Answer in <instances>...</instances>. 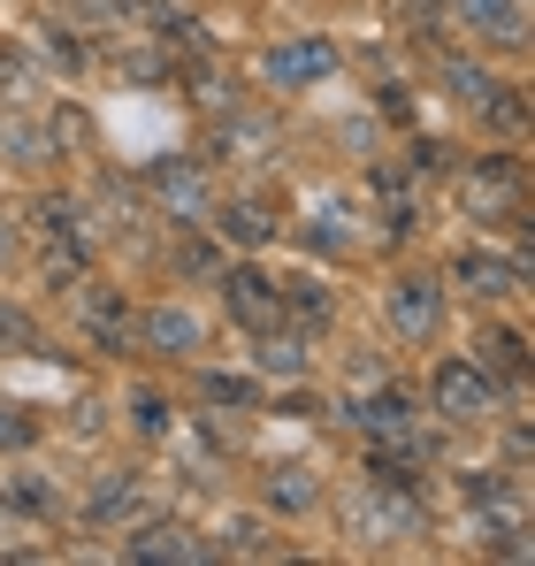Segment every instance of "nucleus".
<instances>
[{
    "label": "nucleus",
    "instance_id": "nucleus-1",
    "mask_svg": "<svg viewBox=\"0 0 535 566\" xmlns=\"http://www.w3.org/2000/svg\"><path fill=\"white\" fill-rule=\"evenodd\" d=\"M345 421H353L367 444H382V452H413V460H437V444L421 437V406L406 398V390H390V382H375L367 398L345 406Z\"/></svg>",
    "mask_w": 535,
    "mask_h": 566
},
{
    "label": "nucleus",
    "instance_id": "nucleus-2",
    "mask_svg": "<svg viewBox=\"0 0 535 566\" xmlns=\"http://www.w3.org/2000/svg\"><path fill=\"white\" fill-rule=\"evenodd\" d=\"M429 406H437V421H451V429L497 421V376H490L482 360L451 353V360H437V368H429Z\"/></svg>",
    "mask_w": 535,
    "mask_h": 566
},
{
    "label": "nucleus",
    "instance_id": "nucleus-3",
    "mask_svg": "<svg viewBox=\"0 0 535 566\" xmlns=\"http://www.w3.org/2000/svg\"><path fill=\"white\" fill-rule=\"evenodd\" d=\"M214 291H222V314H230V322H245L253 337H261V329H283V283L261 276L253 261L214 269Z\"/></svg>",
    "mask_w": 535,
    "mask_h": 566
},
{
    "label": "nucleus",
    "instance_id": "nucleus-4",
    "mask_svg": "<svg viewBox=\"0 0 535 566\" xmlns=\"http://www.w3.org/2000/svg\"><path fill=\"white\" fill-rule=\"evenodd\" d=\"M421 528H429V505H421V497L382 490V482H359L353 490V536L390 544V536H421Z\"/></svg>",
    "mask_w": 535,
    "mask_h": 566
},
{
    "label": "nucleus",
    "instance_id": "nucleus-5",
    "mask_svg": "<svg viewBox=\"0 0 535 566\" xmlns=\"http://www.w3.org/2000/svg\"><path fill=\"white\" fill-rule=\"evenodd\" d=\"M451 283L466 291V298H482V306H497V298H521L528 291V253H490V245H466L459 261H451Z\"/></svg>",
    "mask_w": 535,
    "mask_h": 566
},
{
    "label": "nucleus",
    "instance_id": "nucleus-6",
    "mask_svg": "<svg viewBox=\"0 0 535 566\" xmlns=\"http://www.w3.org/2000/svg\"><path fill=\"white\" fill-rule=\"evenodd\" d=\"M390 329L406 345H429L444 329V283L429 276V269H406V276L390 283Z\"/></svg>",
    "mask_w": 535,
    "mask_h": 566
},
{
    "label": "nucleus",
    "instance_id": "nucleus-7",
    "mask_svg": "<svg viewBox=\"0 0 535 566\" xmlns=\"http://www.w3.org/2000/svg\"><path fill=\"white\" fill-rule=\"evenodd\" d=\"M459 199H466L474 214H521V199H528V169H521L513 154H490V161H474V169L459 177Z\"/></svg>",
    "mask_w": 535,
    "mask_h": 566
},
{
    "label": "nucleus",
    "instance_id": "nucleus-8",
    "mask_svg": "<svg viewBox=\"0 0 535 566\" xmlns=\"http://www.w3.org/2000/svg\"><path fill=\"white\" fill-rule=\"evenodd\" d=\"M130 329H138V337H146V353H161V360H191V353H207V322H199L183 298H161V306H146Z\"/></svg>",
    "mask_w": 535,
    "mask_h": 566
},
{
    "label": "nucleus",
    "instance_id": "nucleus-9",
    "mask_svg": "<svg viewBox=\"0 0 535 566\" xmlns=\"http://www.w3.org/2000/svg\"><path fill=\"white\" fill-rule=\"evenodd\" d=\"M123 559L130 566H169V559L191 566V559H214V544H207L191 521H146V528L123 544Z\"/></svg>",
    "mask_w": 535,
    "mask_h": 566
},
{
    "label": "nucleus",
    "instance_id": "nucleus-10",
    "mask_svg": "<svg viewBox=\"0 0 535 566\" xmlns=\"http://www.w3.org/2000/svg\"><path fill=\"white\" fill-rule=\"evenodd\" d=\"M70 306H77V322H85V337L99 345V353H123V345H130V306H123L107 283L77 276L70 283Z\"/></svg>",
    "mask_w": 535,
    "mask_h": 566
},
{
    "label": "nucleus",
    "instance_id": "nucleus-11",
    "mask_svg": "<svg viewBox=\"0 0 535 566\" xmlns=\"http://www.w3.org/2000/svg\"><path fill=\"white\" fill-rule=\"evenodd\" d=\"M207 222H214V245H230V253L275 245V207L268 199H222V207H207Z\"/></svg>",
    "mask_w": 535,
    "mask_h": 566
},
{
    "label": "nucleus",
    "instance_id": "nucleus-12",
    "mask_svg": "<svg viewBox=\"0 0 535 566\" xmlns=\"http://www.w3.org/2000/svg\"><path fill=\"white\" fill-rule=\"evenodd\" d=\"M337 70V46L329 39H283L275 54H268V77L283 85V93H306V85H322Z\"/></svg>",
    "mask_w": 535,
    "mask_h": 566
},
{
    "label": "nucleus",
    "instance_id": "nucleus-13",
    "mask_svg": "<svg viewBox=\"0 0 535 566\" xmlns=\"http://www.w3.org/2000/svg\"><path fill=\"white\" fill-rule=\"evenodd\" d=\"M146 191H154L161 207H177L183 222H199V214L214 207V199H207V177H199L191 161H154V169H146Z\"/></svg>",
    "mask_w": 535,
    "mask_h": 566
},
{
    "label": "nucleus",
    "instance_id": "nucleus-14",
    "mask_svg": "<svg viewBox=\"0 0 535 566\" xmlns=\"http://www.w3.org/2000/svg\"><path fill=\"white\" fill-rule=\"evenodd\" d=\"M451 15L474 31V39H497V46H521L528 23H521V0H444Z\"/></svg>",
    "mask_w": 535,
    "mask_h": 566
},
{
    "label": "nucleus",
    "instance_id": "nucleus-15",
    "mask_svg": "<svg viewBox=\"0 0 535 566\" xmlns=\"http://www.w3.org/2000/svg\"><path fill=\"white\" fill-rule=\"evenodd\" d=\"M261 497L275 513H314V505H322V474L298 468V460H275V468L261 474Z\"/></svg>",
    "mask_w": 535,
    "mask_h": 566
},
{
    "label": "nucleus",
    "instance_id": "nucleus-16",
    "mask_svg": "<svg viewBox=\"0 0 535 566\" xmlns=\"http://www.w3.org/2000/svg\"><path fill=\"white\" fill-rule=\"evenodd\" d=\"M283 322H298V337H322V329L337 322L329 283H322V276H291V283H283Z\"/></svg>",
    "mask_w": 535,
    "mask_h": 566
},
{
    "label": "nucleus",
    "instance_id": "nucleus-17",
    "mask_svg": "<svg viewBox=\"0 0 535 566\" xmlns=\"http://www.w3.org/2000/svg\"><path fill=\"white\" fill-rule=\"evenodd\" d=\"M130 505H138V474H99L92 497L77 505V521H85V528H107V521H123Z\"/></svg>",
    "mask_w": 535,
    "mask_h": 566
},
{
    "label": "nucleus",
    "instance_id": "nucleus-18",
    "mask_svg": "<svg viewBox=\"0 0 535 566\" xmlns=\"http://www.w3.org/2000/svg\"><path fill=\"white\" fill-rule=\"evenodd\" d=\"M253 368H261V376H306V368H314V353H306V337H291V322H283V329H261Z\"/></svg>",
    "mask_w": 535,
    "mask_h": 566
},
{
    "label": "nucleus",
    "instance_id": "nucleus-19",
    "mask_svg": "<svg viewBox=\"0 0 535 566\" xmlns=\"http://www.w3.org/2000/svg\"><path fill=\"white\" fill-rule=\"evenodd\" d=\"M474 353H482V368H490V376H528V337H521V329H505V322H497V329H482V345H474Z\"/></svg>",
    "mask_w": 535,
    "mask_h": 566
},
{
    "label": "nucleus",
    "instance_id": "nucleus-20",
    "mask_svg": "<svg viewBox=\"0 0 535 566\" xmlns=\"http://www.w3.org/2000/svg\"><path fill=\"white\" fill-rule=\"evenodd\" d=\"M199 398H207L214 413H253V406H261V376H222V368H207V376H199Z\"/></svg>",
    "mask_w": 535,
    "mask_h": 566
},
{
    "label": "nucleus",
    "instance_id": "nucleus-21",
    "mask_svg": "<svg viewBox=\"0 0 535 566\" xmlns=\"http://www.w3.org/2000/svg\"><path fill=\"white\" fill-rule=\"evenodd\" d=\"M8 505H15L23 521H54V513H62V490H54L46 474H15V482H8Z\"/></svg>",
    "mask_w": 535,
    "mask_h": 566
},
{
    "label": "nucleus",
    "instance_id": "nucleus-22",
    "mask_svg": "<svg viewBox=\"0 0 535 566\" xmlns=\"http://www.w3.org/2000/svg\"><path fill=\"white\" fill-rule=\"evenodd\" d=\"M39 437H46V421H39L31 406H8V398H0V452H31Z\"/></svg>",
    "mask_w": 535,
    "mask_h": 566
},
{
    "label": "nucleus",
    "instance_id": "nucleus-23",
    "mask_svg": "<svg viewBox=\"0 0 535 566\" xmlns=\"http://www.w3.org/2000/svg\"><path fill=\"white\" fill-rule=\"evenodd\" d=\"M0 353H39V322L15 298H0Z\"/></svg>",
    "mask_w": 535,
    "mask_h": 566
},
{
    "label": "nucleus",
    "instance_id": "nucleus-24",
    "mask_svg": "<svg viewBox=\"0 0 535 566\" xmlns=\"http://www.w3.org/2000/svg\"><path fill=\"white\" fill-rule=\"evenodd\" d=\"M314 253H329V261H345V253H359V238H345V214H322V222H306L298 230Z\"/></svg>",
    "mask_w": 535,
    "mask_h": 566
},
{
    "label": "nucleus",
    "instance_id": "nucleus-25",
    "mask_svg": "<svg viewBox=\"0 0 535 566\" xmlns=\"http://www.w3.org/2000/svg\"><path fill=\"white\" fill-rule=\"evenodd\" d=\"M39 39H46V46H39V62H54V70H62V77H77V70H85V46H77V39H70V31H62V23H46V31H39Z\"/></svg>",
    "mask_w": 535,
    "mask_h": 566
},
{
    "label": "nucleus",
    "instance_id": "nucleus-26",
    "mask_svg": "<svg viewBox=\"0 0 535 566\" xmlns=\"http://www.w3.org/2000/svg\"><path fill=\"white\" fill-rule=\"evenodd\" d=\"M222 552H238V559H275L261 521H230V528H222Z\"/></svg>",
    "mask_w": 535,
    "mask_h": 566
},
{
    "label": "nucleus",
    "instance_id": "nucleus-27",
    "mask_svg": "<svg viewBox=\"0 0 535 566\" xmlns=\"http://www.w3.org/2000/svg\"><path fill=\"white\" fill-rule=\"evenodd\" d=\"M23 85H31V62L15 39H0V99H23Z\"/></svg>",
    "mask_w": 535,
    "mask_h": 566
},
{
    "label": "nucleus",
    "instance_id": "nucleus-28",
    "mask_svg": "<svg viewBox=\"0 0 535 566\" xmlns=\"http://www.w3.org/2000/svg\"><path fill=\"white\" fill-rule=\"evenodd\" d=\"M169 429H177V421H169V398H161V390H138V437H154V444H161Z\"/></svg>",
    "mask_w": 535,
    "mask_h": 566
},
{
    "label": "nucleus",
    "instance_id": "nucleus-29",
    "mask_svg": "<svg viewBox=\"0 0 535 566\" xmlns=\"http://www.w3.org/2000/svg\"><path fill=\"white\" fill-rule=\"evenodd\" d=\"M275 413H283V421H322L329 406H322L314 390H291V398H275Z\"/></svg>",
    "mask_w": 535,
    "mask_h": 566
},
{
    "label": "nucleus",
    "instance_id": "nucleus-30",
    "mask_svg": "<svg viewBox=\"0 0 535 566\" xmlns=\"http://www.w3.org/2000/svg\"><path fill=\"white\" fill-rule=\"evenodd\" d=\"M183 276H214V269H222V261H214V245H207V238H183Z\"/></svg>",
    "mask_w": 535,
    "mask_h": 566
},
{
    "label": "nucleus",
    "instance_id": "nucleus-31",
    "mask_svg": "<svg viewBox=\"0 0 535 566\" xmlns=\"http://www.w3.org/2000/svg\"><path fill=\"white\" fill-rule=\"evenodd\" d=\"M8 261H15V222L0 214V269H8Z\"/></svg>",
    "mask_w": 535,
    "mask_h": 566
},
{
    "label": "nucleus",
    "instance_id": "nucleus-32",
    "mask_svg": "<svg viewBox=\"0 0 535 566\" xmlns=\"http://www.w3.org/2000/svg\"><path fill=\"white\" fill-rule=\"evenodd\" d=\"M15 528H23V513H15V505L0 497V536H15Z\"/></svg>",
    "mask_w": 535,
    "mask_h": 566
},
{
    "label": "nucleus",
    "instance_id": "nucleus-33",
    "mask_svg": "<svg viewBox=\"0 0 535 566\" xmlns=\"http://www.w3.org/2000/svg\"><path fill=\"white\" fill-rule=\"evenodd\" d=\"M406 8H421V15H444V0H406Z\"/></svg>",
    "mask_w": 535,
    "mask_h": 566
},
{
    "label": "nucleus",
    "instance_id": "nucleus-34",
    "mask_svg": "<svg viewBox=\"0 0 535 566\" xmlns=\"http://www.w3.org/2000/svg\"><path fill=\"white\" fill-rule=\"evenodd\" d=\"M115 8H130V0H115Z\"/></svg>",
    "mask_w": 535,
    "mask_h": 566
}]
</instances>
